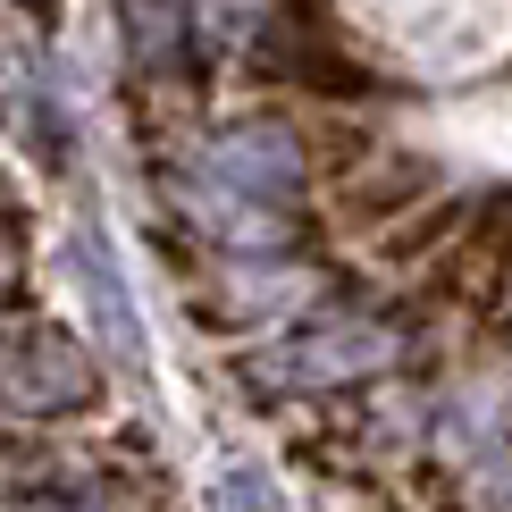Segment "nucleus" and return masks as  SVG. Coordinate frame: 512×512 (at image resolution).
<instances>
[{
	"label": "nucleus",
	"mask_w": 512,
	"mask_h": 512,
	"mask_svg": "<svg viewBox=\"0 0 512 512\" xmlns=\"http://www.w3.org/2000/svg\"><path fill=\"white\" fill-rule=\"evenodd\" d=\"M194 194H202V219L227 244H244V252L277 244L294 202H303V143H294V126L244 118L227 135H210L202 160H194Z\"/></svg>",
	"instance_id": "nucleus-1"
},
{
	"label": "nucleus",
	"mask_w": 512,
	"mask_h": 512,
	"mask_svg": "<svg viewBox=\"0 0 512 512\" xmlns=\"http://www.w3.org/2000/svg\"><path fill=\"white\" fill-rule=\"evenodd\" d=\"M403 353V336L387 319H311L303 336L269 345L252 361V387H303V395H328V387H353V378L387 370Z\"/></svg>",
	"instance_id": "nucleus-2"
},
{
	"label": "nucleus",
	"mask_w": 512,
	"mask_h": 512,
	"mask_svg": "<svg viewBox=\"0 0 512 512\" xmlns=\"http://www.w3.org/2000/svg\"><path fill=\"white\" fill-rule=\"evenodd\" d=\"M0 403H34V412H84L93 403V361L59 328H26L0 345Z\"/></svg>",
	"instance_id": "nucleus-3"
},
{
	"label": "nucleus",
	"mask_w": 512,
	"mask_h": 512,
	"mask_svg": "<svg viewBox=\"0 0 512 512\" xmlns=\"http://www.w3.org/2000/svg\"><path fill=\"white\" fill-rule=\"evenodd\" d=\"M504 429H512L504 387H462L454 403H445V437H454L471 462H496V454H504Z\"/></svg>",
	"instance_id": "nucleus-4"
},
{
	"label": "nucleus",
	"mask_w": 512,
	"mask_h": 512,
	"mask_svg": "<svg viewBox=\"0 0 512 512\" xmlns=\"http://www.w3.org/2000/svg\"><path fill=\"white\" fill-rule=\"evenodd\" d=\"M76 277H84V294H93V311H101V328H110L118 345L135 353V311L118 303V286H110V261H101V244H93V236H76Z\"/></svg>",
	"instance_id": "nucleus-5"
},
{
	"label": "nucleus",
	"mask_w": 512,
	"mask_h": 512,
	"mask_svg": "<svg viewBox=\"0 0 512 512\" xmlns=\"http://www.w3.org/2000/svg\"><path fill=\"white\" fill-rule=\"evenodd\" d=\"M420 194H429V168H420V160H395L387 177H370L345 210H353V219H387V210H412Z\"/></svg>",
	"instance_id": "nucleus-6"
},
{
	"label": "nucleus",
	"mask_w": 512,
	"mask_h": 512,
	"mask_svg": "<svg viewBox=\"0 0 512 512\" xmlns=\"http://www.w3.org/2000/svg\"><path fill=\"white\" fill-rule=\"evenodd\" d=\"M126 26H135V59H143V68H168V51H177L185 17L168 9V0H126Z\"/></svg>",
	"instance_id": "nucleus-7"
},
{
	"label": "nucleus",
	"mask_w": 512,
	"mask_h": 512,
	"mask_svg": "<svg viewBox=\"0 0 512 512\" xmlns=\"http://www.w3.org/2000/svg\"><path fill=\"white\" fill-rule=\"evenodd\" d=\"M445 227H462V210H454V202L429 210V219H412V227H395V236H387V261H420V252H437V244H445Z\"/></svg>",
	"instance_id": "nucleus-8"
},
{
	"label": "nucleus",
	"mask_w": 512,
	"mask_h": 512,
	"mask_svg": "<svg viewBox=\"0 0 512 512\" xmlns=\"http://www.w3.org/2000/svg\"><path fill=\"white\" fill-rule=\"evenodd\" d=\"M210 512H277V496L252 471H236V479H219V496H210Z\"/></svg>",
	"instance_id": "nucleus-9"
},
{
	"label": "nucleus",
	"mask_w": 512,
	"mask_h": 512,
	"mask_svg": "<svg viewBox=\"0 0 512 512\" xmlns=\"http://www.w3.org/2000/svg\"><path fill=\"white\" fill-rule=\"evenodd\" d=\"M26 9H34V17H51V9H59V0H26Z\"/></svg>",
	"instance_id": "nucleus-10"
}]
</instances>
